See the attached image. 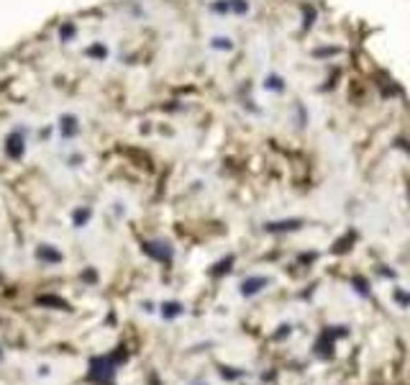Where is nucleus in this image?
Masks as SVG:
<instances>
[{
	"instance_id": "1",
	"label": "nucleus",
	"mask_w": 410,
	"mask_h": 385,
	"mask_svg": "<svg viewBox=\"0 0 410 385\" xmlns=\"http://www.w3.org/2000/svg\"><path fill=\"white\" fill-rule=\"evenodd\" d=\"M246 0H228V3H215L213 10H231V13H246Z\"/></svg>"
},
{
	"instance_id": "2",
	"label": "nucleus",
	"mask_w": 410,
	"mask_h": 385,
	"mask_svg": "<svg viewBox=\"0 0 410 385\" xmlns=\"http://www.w3.org/2000/svg\"><path fill=\"white\" fill-rule=\"evenodd\" d=\"M267 280H249L246 282V288H244V293H254V291H259L261 285H264Z\"/></svg>"
}]
</instances>
